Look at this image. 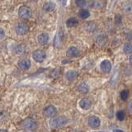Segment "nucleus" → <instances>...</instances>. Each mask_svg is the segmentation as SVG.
<instances>
[{
  "label": "nucleus",
  "instance_id": "1",
  "mask_svg": "<svg viewBox=\"0 0 132 132\" xmlns=\"http://www.w3.org/2000/svg\"><path fill=\"white\" fill-rule=\"evenodd\" d=\"M67 123H68V118L64 117V116L52 119L51 122H50L51 126L53 128H55V129H60V128L64 127Z\"/></svg>",
  "mask_w": 132,
  "mask_h": 132
},
{
  "label": "nucleus",
  "instance_id": "2",
  "mask_svg": "<svg viewBox=\"0 0 132 132\" xmlns=\"http://www.w3.org/2000/svg\"><path fill=\"white\" fill-rule=\"evenodd\" d=\"M36 122L32 118H26L21 122V126L24 130H34L36 128Z\"/></svg>",
  "mask_w": 132,
  "mask_h": 132
},
{
  "label": "nucleus",
  "instance_id": "3",
  "mask_svg": "<svg viewBox=\"0 0 132 132\" xmlns=\"http://www.w3.org/2000/svg\"><path fill=\"white\" fill-rule=\"evenodd\" d=\"M18 15L22 19H28L31 16V11L28 7L22 6L18 9Z\"/></svg>",
  "mask_w": 132,
  "mask_h": 132
},
{
  "label": "nucleus",
  "instance_id": "4",
  "mask_svg": "<svg viewBox=\"0 0 132 132\" xmlns=\"http://www.w3.org/2000/svg\"><path fill=\"white\" fill-rule=\"evenodd\" d=\"M32 58L36 62L41 63V62H43L45 60V58H46V54L43 51H41V50H36V51H35L32 53Z\"/></svg>",
  "mask_w": 132,
  "mask_h": 132
},
{
  "label": "nucleus",
  "instance_id": "5",
  "mask_svg": "<svg viewBox=\"0 0 132 132\" xmlns=\"http://www.w3.org/2000/svg\"><path fill=\"white\" fill-rule=\"evenodd\" d=\"M29 31L28 26L26 23L20 22L16 26V32L19 36H24L26 35Z\"/></svg>",
  "mask_w": 132,
  "mask_h": 132
},
{
  "label": "nucleus",
  "instance_id": "6",
  "mask_svg": "<svg viewBox=\"0 0 132 132\" xmlns=\"http://www.w3.org/2000/svg\"><path fill=\"white\" fill-rule=\"evenodd\" d=\"M44 114L46 117L52 118L54 117H55L57 114V109L55 108V106H54L53 105H49L45 108L44 110Z\"/></svg>",
  "mask_w": 132,
  "mask_h": 132
},
{
  "label": "nucleus",
  "instance_id": "7",
  "mask_svg": "<svg viewBox=\"0 0 132 132\" xmlns=\"http://www.w3.org/2000/svg\"><path fill=\"white\" fill-rule=\"evenodd\" d=\"M101 121L99 117H96V116H92L88 118V125L91 128H93V129H96L100 126Z\"/></svg>",
  "mask_w": 132,
  "mask_h": 132
},
{
  "label": "nucleus",
  "instance_id": "8",
  "mask_svg": "<svg viewBox=\"0 0 132 132\" xmlns=\"http://www.w3.org/2000/svg\"><path fill=\"white\" fill-rule=\"evenodd\" d=\"M100 68L104 73H109L111 70V63L108 60H103L100 64Z\"/></svg>",
  "mask_w": 132,
  "mask_h": 132
},
{
  "label": "nucleus",
  "instance_id": "9",
  "mask_svg": "<svg viewBox=\"0 0 132 132\" xmlns=\"http://www.w3.org/2000/svg\"><path fill=\"white\" fill-rule=\"evenodd\" d=\"M79 106L82 110H88L92 106V102L88 98H82L79 102Z\"/></svg>",
  "mask_w": 132,
  "mask_h": 132
},
{
  "label": "nucleus",
  "instance_id": "10",
  "mask_svg": "<svg viewBox=\"0 0 132 132\" xmlns=\"http://www.w3.org/2000/svg\"><path fill=\"white\" fill-rule=\"evenodd\" d=\"M66 54H67V56L69 58H75L79 55V51H78V49L77 47L71 46L67 50Z\"/></svg>",
  "mask_w": 132,
  "mask_h": 132
},
{
  "label": "nucleus",
  "instance_id": "11",
  "mask_svg": "<svg viewBox=\"0 0 132 132\" xmlns=\"http://www.w3.org/2000/svg\"><path fill=\"white\" fill-rule=\"evenodd\" d=\"M18 67L22 70H27L31 67V61L28 59H23L18 62Z\"/></svg>",
  "mask_w": 132,
  "mask_h": 132
},
{
  "label": "nucleus",
  "instance_id": "12",
  "mask_svg": "<svg viewBox=\"0 0 132 132\" xmlns=\"http://www.w3.org/2000/svg\"><path fill=\"white\" fill-rule=\"evenodd\" d=\"M78 77V73L75 70H69L65 73V78L69 81H73Z\"/></svg>",
  "mask_w": 132,
  "mask_h": 132
},
{
  "label": "nucleus",
  "instance_id": "13",
  "mask_svg": "<svg viewBox=\"0 0 132 132\" xmlns=\"http://www.w3.org/2000/svg\"><path fill=\"white\" fill-rule=\"evenodd\" d=\"M49 38L50 37L47 33H41V34L39 35V36H38V42L41 45H45L48 43Z\"/></svg>",
  "mask_w": 132,
  "mask_h": 132
},
{
  "label": "nucleus",
  "instance_id": "14",
  "mask_svg": "<svg viewBox=\"0 0 132 132\" xmlns=\"http://www.w3.org/2000/svg\"><path fill=\"white\" fill-rule=\"evenodd\" d=\"M55 3L52 2V1H49V2H46L43 6V9L45 11V12H52L55 9Z\"/></svg>",
  "mask_w": 132,
  "mask_h": 132
},
{
  "label": "nucleus",
  "instance_id": "15",
  "mask_svg": "<svg viewBox=\"0 0 132 132\" xmlns=\"http://www.w3.org/2000/svg\"><path fill=\"white\" fill-rule=\"evenodd\" d=\"M78 92H80L81 93L85 94V93H88L89 87L88 84H85V82H81V84H78Z\"/></svg>",
  "mask_w": 132,
  "mask_h": 132
},
{
  "label": "nucleus",
  "instance_id": "16",
  "mask_svg": "<svg viewBox=\"0 0 132 132\" xmlns=\"http://www.w3.org/2000/svg\"><path fill=\"white\" fill-rule=\"evenodd\" d=\"M78 23V22L77 18H70L66 21V26H67V27H69V28H72V27H76Z\"/></svg>",
  "mask_w": 132,
  "mask_h": 132
},
{
  "label": "nucleus",
  "instance_id": "17",
  "mask_svg": "<svg viewBox=\"0 0 132 132\" xmlns=\"http://www.w3.org/2000/svg\"><path fill=\"white\" fill-rule=\"evenodd\" d=\"M78 15H79V16L82 19H87L88 18H89L90 12L87 9H81L79 12H78Z\"/></svg>",
  "mask_w": 132,
  "mask_h": 132
},
{
  "label": "nucleus",
  "instance_id": "18",
  "mask_svg": "<svg viewBox=\"0 0 132 132\" xmlns=\"http://www.w3.org/2000/svg\"><path fill=\"white\" fill-rule=\"evenodd\" d=\"M25 51H26V47H25V45L22 44L16 45V47L15 48V52H16V54H18V55L23 54L25 52Z\"/></svg>",
  "mask_w": 132,
  "mask_h": 132
},
{
  "label": "nucleus",
  "instance_id": "19",
  "mask_svg": "<svg viewBox=\"0 0 132 132\" xmlns=\"http://www.w3.org/2000/svg\"><path fill=\"white\" fill-rule=\"evenodd\" d=\"M125 117H126V113H125V111H117V118L118 121H122L125 120Z\"/></svg>",
  "mask_w": 132,
  "mask_h": 132
},
{
  "label": "nucleus",
  "instance_id": "20",
  "mask_svg": "<svg viewBox=\"0 0 132 132\" xmlns=\"http://www.w3.org/2000/svg\"><path fill=\"white\" fill-rule=\"evenodd\" d=\"M123 51L126 54H131L132 51V47H131V44L130 43H126L124 45Z\"/></svg>",
  "mask_w": 132,
  "mask_h": 132
},
{
  "label": "nucleus",
  "instance_id": "21",
  "mask_svg": "<svg viewBox=\"0 0 132 132\" xmlns=\"http://www.w3.org/2000/svg\"><path fill=\"white\" fill-rule=\"evenodd\" d=\"M121 98L123 101H126L128 98V96H129V91L128 90H122L121 92Z\"/></svg>",
  "mask_w": 132,
  "mask_h": 132
},
{
  "label": "nucleus",
  "instance_id": "22",
  "mask_svg": "<svg viewBox=\"0 0 132 132\" xmlns=\"http://www.w3.org/2000/svg\"><path fill=\"white\" fill-rule=\"evenodd\" d=\"M75 3L78 7H82L84 6H85L86 4V0H75Z\"/></svg>",
  "mask_w": 132,
  "mask_h": 132
},
{
  "label": "nucleus",
  "instance_id": "23",
  "mask_svg": "<svg viewBox=\"0 0 132 132\" xmlns=\"http://www.w3.org/2000/svg\"><path fill=\"white\" fill-rule=\"evenodd\" d=\"M4 37H5V31L2 27H0V40H3Z\"/></svg>",
  "mask_w": 132,
  "mask_h": 132
},
{
  "label": "nucleus",
  "instance_id": "24",
  "mask_svg": "<svg viewBox=\"0 0 132 132\" xmlns=\"http://www.w3.org/2000/svg\"><path fill=\"white\" fill-rule=\"evenodd\" d=\"M60 3H62V5H66V3H67V0H60Z\"/></svg>",
  "mask_w": 132,
  "mask_h": 132
},
{
  "label": "nucleus",
  "instance_id": "25",
  "mask_svg": "<svg viewBox=\"0 0 132 132\" xmlns=\"http://www.w3.org/2000/svg\"><path fill=\"white\" fill-rule=\"evenodd\" d=\"M113 131H123L122 130H114Z\"/></svg>",
  "mask_w": 132,
  "mask_h": 132
},
{
  "label": "nucleus",
  "instance_id": "26",
  "mask_svg": "<svg viewBox=\"0 0 132 132\" xmlns=\"http://www.w3.org/2000/svg\"><path fill=\"white\" fill-rule=\"evenodd\" d=\"M130 63L131 64V55L130 56Z\"/></svg>",
  "mask_w": 132,
  "mask_h": 132
},
{
  "label": "nucleus",
  "instance_id": "27",
  "mask_svg": "<svg viewBox=\"0 0 132 132\" xmlns=\"http://www.w3.org/2000/svg\"><path fill=\"white\" fill-rule=\"evenodd\" d=\"M0 131H7V130H0Z\"/></svg>",
  "mask_w": 132,
  "mask_h": 132
},
{
  "label": "nucleus",
  "instance_id": "28",
  "mask_svg": "<svg viewBox=\"0 0 132 132\" xmlns=\"http://www.w3.org/2000/svg\"><path fill=\"white\" fill-rule=\"evenodd\" d=\"M31 1H33V2H36V1H37V0H31Z\"/></svg>",
  "mask_w": 132,
  "mask_h": 132
}]
</instances>
